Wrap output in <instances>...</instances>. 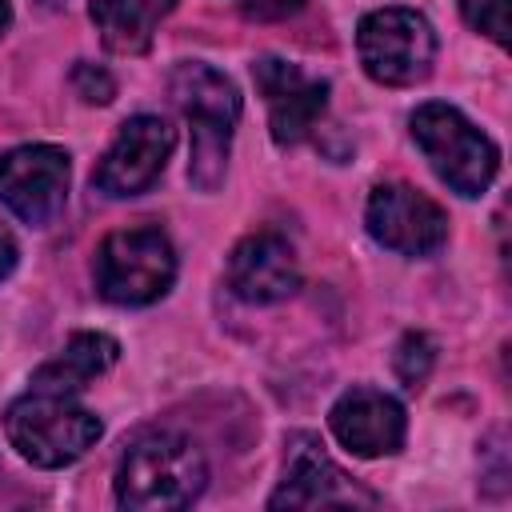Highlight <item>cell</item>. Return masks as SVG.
I'll use <instances>...</instances> for the list:
<instances>
[{
  "instance_id": "obj_1",
  "label": "cell",
  "mask_w": 512,
  "mask_h": 512,
  "mask_svg": "<svg viewBox=\"0 0 512 512\" xmlns=\"http://www.w3.org/2000/svg\"><path fill=\"white\" fill-rule=\"evenodd\" d=\"M208 484V464L188 436L148 432L116 464V504L128 512L188 508Z\"/></svg>"
},
{
  "instance_id": "obj_2",
  "label": "cell",
  "mask_w": 512,
  "mask_h": 512,
  "mask_svg": "<svg viewBox=\"0 0 512 512\" xmlns=\"http://www.w3.org/2000/svg\"><path fill=\"white\" fill-rule=\"evenodd\" d=\"M168 92L192 128L188 180L200 192H216L224 180V168H228L232 128L240 120V92L224 72H216L204 60L176 64L168 76Z\"/></svg>"
},
{
  "instance_id": "obj_3",
  "label": "cell",
  "mask_w": 512,
  "mask_h": 512,
  "mask_svg": "<svg viewBox=\"0 0 512 512\" xmlns=\"http://www.w3.org/2000/svg\"><path fill=\"white\" fill-rule=\"evenodd\" d=\"M4 432H8V444L28 464H36V468H64V464H76L100 440L104 424H100L96 412H88L72 396L32 388L28 396L8 404Z\"/></svg>"
},
{
  "instance_id": "obj_4",
  "label": "cell",
  "mask_w": 512,
  "mask_h": 512,
  "mask_svg": "<svg viewBox=\"0 0 512 512\" xmlns=\"http://www.w3.org/2000/svg\"><path fill=\"white\" fill-rule=\"evenodd\" d=\"M412 140L432 172L460 196H484L500 168V148L452 104L428 100L412 112Z\"/></svg>"
},
{
  "instance_id": "obj_5",
  "label": "cell",
  "mask_w": 512,
  "mask_h": 512,
  "mask_svg": "<svg viewBox=\"0 0 512 512\" xmlns=\"http://www.w3.org/2000/svg\"><path fill=\"white\" fill-rule=\"evenodd\" d=\"M92 276H96V292L108 304H120V308L156 304L176 280L172 240L152 224L108 232L96 248Z\"/></svg>"
},
{
  "instance_id": "obj_6",
  "label": "cell",
  "mask_w": 512,
  "mask_h": 512,
  "mask_svg": "<svg viewBox=\"0 0 512 512\" xmlns=\"http://www.w3.org/2000/svg\"><path fill=\"white\" fill-rule=\"evenodd\" d=\"M364 72L384 88H412L436 64V32L416 8H376L356 28Z\"/></svg>"
},
{
  "instance_id": "obj_7",
  "label": "cell",
  "mask_w": 512,
  "mask_h": 512,
  "mask_svg": "<svg viewBox=\"0 0 512 512\" xmlns=\"http://www.w3.org/2000/svg\"><path fill=\"white\" fill-rule=\"evenodd\" d=\"M68 152L56 144H20L0 156V200L4 208L28 224L48 228L68 200Z\"/></svg>"
},
{
  "instance_id": "obj_8",
  "label": "cell",
  "mask_w": 512,
  "mask_h": 512,
  "mask_svg": "<svg viewBox=\"0 0 512 512\" xmlns=\"http://www.w3.org/2000/svg\"><path fill=\"white\" fill-rule=\"evenodd\" d=\"M368 236L400 256H428L448 240L444 208L412 184H376L364 204Z\"/></svg>"
},
{
  "instance_id": "obj_9",
  "label": "cell",
  "mask_w": 512,
  "mask_h": 512,
  "mask_svg": "<svg viewBox=\"0 0 512 512\" xmlns=\"http://www.w3.org/2000/svg\"><path fill=\"white\" fill-rule=\"evenodd\" d=\"M172 144H176V132H172L168 120L148 116V112L124 120L116 140L108 144L104 160L92 172L96 192L116 196V200L148 192L160 180V172H164V164L172 156Z\"/></svg>"
},
{
  "instance_id": "obj_10",
  "label": "cell",
  "mask_w": 512,
  "mask_h": 512,
  "mask_svg": "<svg viewBox=\"0 0 512 512\" xmlns=\"http://www.w3.org/2000/svg\"><path fill=\"white\" fill-rule=\"evenodd\" d=\"M352 504H376L368 488H360L312 432L288 436V460L284 480L268 496V508H352Z\"/></svg>"
},
{
  "instance_id": "obj_11",
  "label": "cell",
  "mask_w": 512,
  "mask_h": 512,
  "mask_svg": "<svg viewBox=\"0 0 512 512\" xmlns=\"http://www.w3.org/2000/svg\"><path fill=\"white\" fill-rule=\"evenodd\" d=\"M252 80L268 104V128L280 148H292L312 136L328 108V80L304 72L292 60L280 56H260L252 64Z\"/></svg>"
},
{
  "instance_id": "obj_12",
  "label": "cell",
  "mask_w": 512,
  "mask_h": 512,
  "mask_svg": "<svg viewBox=\"0 0 512 512\" xmlns=\"http://www.w3.org/2000/svg\"><path fill=\"white\" fill-rule=\"evenodd\" d=\"M328 428L352 456L376 460V456L400 452L404 432H408V416H404L396 396L368 388V384H356L332 404Z\"/></svg>"
},
{
  "instance_id": "obj_13",
  "label": "cell",
  "mask_w": 512,
  "mask_h": 512,
  "mask_svg": "<svg viewBox=\"0 0 512 512\" xmlns=\"http://www.w3.org/2000/svg\"><path fill=\"white\" fill-rule=\"evenodd\" d=\"M228 288L244 304H276L300 288L296 248L280 232H252L228 256Z\"/></svg>"
},
{
  "instance_id": "obj_14",
  "label": "cell",
  "mask_w": 512,
  "mask_h": 512,
  "mask_svg": "<svg viewBox=\"0 0 512 512\" xmlns=\"http://www.w3.org/2000/svg\"><path fill=\"white\" fill-rule=\"evenodd\" d=\"M116 356H120V344L108 332H72L68 344L60 348V356H52L48 364H40L32 372V388L72 396V392L88 388L96 376H104L116 364Z\"/></svg>"
},
{
  "instance_id": "obj_15",
  "label": "cell",
  "mask_w": 512,
  "mask_h": 512,
  "mask_svg": "<svg viewBox=\"0 0 512 512\" xmlns=\"http://www.w3.org/2000/svg\"><path fill=\"white\" fill-rule=\"evenodd\" d=\"M176 8V0H92L88 16L116 56H144L152 48V36L160 20Z\"/></svg>"
},
{
  "instance_id": "obj_16",
  "label": "cell",
  "mask_w": 512,
  "mask_h": 512,
  "mask_svg": "<svg viewBox=\"0 0 512 512\" xmlns=\"http://www.w3.org/2000/svg\"><path fill=\"white\" fill-rule=\"evenodd\" d=\"M432 364H436V344L424 332H404L400 344H396V352H392V372L400 376V384L408 392L424 388Z\"/></svg>"
},
{
  "instance_id": "obj_17",
  "label": "cell",
  "mask_w": 512,
  "mask_h": 512,
  "mask_svg": "<svg viewBox=\"0 0 512 512\" xmlns=\"http://www.w3.org/2000/svg\"><path fill=\"white\" fill-rule=\"evenodd\" d=\"M460 16L468 28H476L480 36H488L492 44L508 48V32H512V16H508V0H460Z\"/></svg>"
},
{
  "instance_id": "obj_18",
  "label": "cell",
  "mask_w": 512,
  "mask_h": 512,
  "mask_svg": "<svg viewBox=\"0 0 512 512\" xmlns=\"http://www.w3.org/2000/svg\"><path fill=\"white\" fill-rule=\"evenodd\" d=\"M72 88H76V96H80L84 104H112V96H116L112 72L100 68V64H88V60H76V68H72Z\"/></svg>"
},
{
  "instance_id": "obj_19",
  "label": "cell",
  "mask_w": 512,
  "mask_h": 512,
  "mask_svg": "<svg viewBox=\"0 0 512 512\" xmlns=\"http://www.w3.org/2000/svg\"><path fill=\"white\" fill-rule=\"evenodd\" d=\"M16 256H20V252H16V240H12V232L0 224V284L12 276V268H16Z\"/></svg>"
},
{
  "instance_id": "obj_20",
  "label": "cell",
  "mask_w": 512,
  "mask_h": 512,
  "mask_svg": "<svg viewBox=\"0 0 512 512\" xmlns=\"http://www.w3.org/2000/svg\"><path fill=\"white\" fill-rule=\"evenodd\" d=\"M8 24H12V4H8V0H0V36L8 32Z\"/></svg>"
}]
</instances>
